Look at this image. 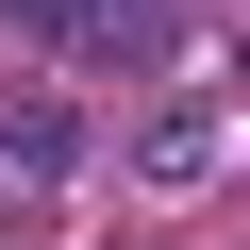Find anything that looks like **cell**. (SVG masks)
I'll use <instances>...</instances> for the list:
<instances>
[{"instance_id":"cell-1","label":"cell","mask_w":250,"mask_h":250,"mask_svg":"<svg viewBox=\"0 0 250 250\" xmlns=\"http://www.w3.org/2000/svg\"><path fill=\"white\" fill-rule=\"evenodd\" d=\"M34 50H67V67H150L167 50V0H0Z\"/></svg>"},{"instance_id":"cell-2","label":"cell","mask_w":250,"mask_h":250,"mask_svg":"<svg viewBox=\"0 0 250 250\" xmlns=\"http://www.w3.org/2000/svg\"><path fill=\"white\" fill-rule=\"evenodd\" d=\"M233 83H250V34H233Z\"/></svg>"}]
</instances>
